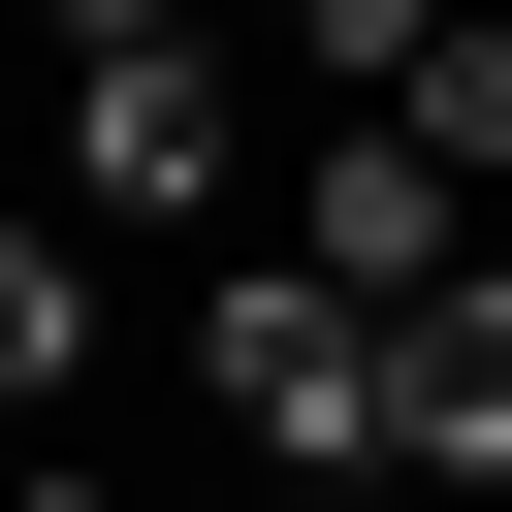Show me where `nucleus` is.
<instances>
[{"label": "nucleus", "instance_id": "nucleus-1", "mask_svg": "<svg viewBox=\"0 0 512 512\" xmlns=\"http://www.w3.org/2000/svg\"><path fill=\"white\" fill-rule=\"evenodd\" d=\"M192 384H224V448L320 512V480H384V288H320V256H224L192 288Z\"/></svg>", "mask_w": 512, "mask_h": 512}, {"label": "nucleus", "instance_id": "nucleus-2", "mask_svg": "<svg viewBox=\"0 0 512 512\" xmlns=\"http://www.w3.org/2000/svg\"><path fill=\"white\" fill-rule=\"evenodd\" d=\"M64 192H96V224H224V32L64 64Z\"/></svg>", "mask_w": 512, "mask_h": 512}, {"label": "nucleus", "instance_id": "nucleus-3", "mask_svg": "<svg viewBox=\"0 0 512 512\" xmlns=\"http://www.w3.org/2000/svg\"><path fill=\"white\" fill-rule=\"evenodd\" d=\"M384 480H448V512H512V256H448V288L384 320Z\"/></svg>", "mask_w": 512, "mask_h": 512}, {"label": "nucleus", "instance_id": "nucleus-4", "mask_svg": "<svg viewBox=\"0 0 512 512\" xmlns=\"http://www.w3.org/2000/svg\"><path fill=\"white\" fill-rule=\"evenodd\" d=\"M288 256H320V288H384V320H416V288H448V256H480V192H448V160H416V128H352V160H320V192H288Z\"/></svg>", "mask_w": 512, "mask_h": 512}, {"label": "nucleus", "instance_id": "nucleus-5", "mask_svg": "<svg viewBox=\"0 0 512 512\" xmlns=\"http://www.w3.org/2000/svg\"><path fill=\"white\" fill-rule=\"evenodd\" d=\"M96 224H0V448H64V384H96Z\"/></svg>", "mask_w": 512, "mask_h": 512}, {"label": "nucleus", "instance_id": "nucleus-6", "mask_svg": "<svg viewBox=\"0 0 512 512\" xmlns=\"http://www.w3.org/2000/svg\"><path fill=\"white\" fill-rule=\"evenodd\" d=\"M384 128H416V160H448V192H512V0H448V64H416V96H384Z\"/></svg>", "mask_w": 512, "mask_h": 512}, {"label": "nucleus", "instance_id": "nucleus-7", "mask_svg": "<svg viewBox=\"0 0 512 512\" xmlns=\"http://www.w3.org/2000/svg\"><path fill=\"white\" fill-rule=\"evenodd\" d=\"M32 32H64V64H128V32H192V0H32Z\"/></svg>", "mask_w": 512, "mask_h": 512}, {"label": "nucleus", "instance_id": "nucleus-8", "mask_svg": "<svg viewBox=\"0 0 512 512\" xmlns=\"http://www.w3.org/2000/svg\"><path fill=\"white\" fill-rule=\"evenodd\" d=\"M256 512H288V480H256Z\"/></svg>", "mask_w": 512, "mask_h": 512}]
</instances>
